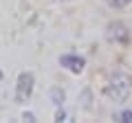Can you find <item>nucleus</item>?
Here are the masks:
<instances>
[{"label":"nucleus","instance_id":"obj_4","mask_svg":"<svg viewBox=\"0 0 132 123\" xmlns=\"http://www.w3.org/2000/svg\"><path fill=\"white\" fill-rule=\"evenodd\" d=\"M60 66L66 68L68 73H73V75H79V73H84V68H86V57L75 55V53H66V55L60 57Z\"/></svg>","mask_w":132,"mask_h":123},{"label":"nucleus","instance_id":"obj_3","mask_svg":"<svg viewBox=\"0 0 132 123\" xmlns=\"http://www.w3.org/2000/svg\"><path fill=\"white\" fill-rule=\"evenodd\" d=\"M106 38L117 44H128L130 42V29L123 22H110L108 29H106Z\"/></svg>","mask_w":132,"mask_h":123},{"label":"nucleus","instance_id":"obj_5","mask_svg":"<svg viewBox=\"0 0 132 123\" xmlns=\"http://www.w3.org/2000/svg\"><path fill=\"white\" fill-rule=\"evenodd\" d=\"M64 97H66V95H64V90H62L60 86H55V88L51 90V99H53V103H55V108L64 103Z\"/></svg>","mask_w":132,"mask_h":123},{"label":"nucleus","instance_id":"obj_9","mask_svg":"<svg viewBox=\"0 0 132 123\" xmlns=\"http://www.w3.org/2000/svg\"><path fill=\"white\" fill-rule=\"evenodd\" d=\"M22 119H24V121H35V114H33V112H22Z\"/></svg>","mask_w":132,"mask_h":123},{"label":"nucleus","instance_id":"obj_7","mask_svg":"<svg viewBox=\"0 0 132 123\" xmlns=\"http://www.w3.org/2000/svg\"><path fill=\"white\" fill-rule=\"evenodd\" d=\"M117 119L121 123H132V110H123V112H119Z\"/></svg>","mask_w":132,"mask_h":123},{"label":"nucleus","instance_id":"obj_6","mask_svg":"<svg viewBox=\"0 0 132 123\" xmlns=\"http://www.w3.org/2000/svg\"><path fill=\"white\" fill-rule=\"evenodd\" d=\"M110 7H114V9H123V7L132 5V0H106Z\"/></svg>","mask_w":132,"mask_h":123},{"label":"nucleus","instance_id":"obj_8","mask_svg":"<svg viewBox=\"0 0 132 123\" xmlns=\"http://www.w3.org/2000/svg\"><path fill=\"white\" fill-rule=\"evenodd\" d=\"M55 121H66V112L62 110V106H57V110H55Z\"/></svg>","mask_w":132,"mask_h":123},{"label":"nucleus","instance_id":"obj_10","mask_svg":"<svg viewBox=\"0 0 132 123\" xmlns=\"http://www.w3.org/2000/svg\"><path fill=\"white\" fill-rule=\"evenodd\" d=\"M0 81H2V71H0Z\"/></svg>","mask_w":132,"mask_h":123},{"label":"nucleus","instance_id":"obj_1","mask_svg":"<svg viewBox=\"0 0 132 123\" xmlns=\"http://www.w3.org/2000/svg\"><path fill=\"white\" fill-rule=\"evenodd\" d=\"M132 92V79L123 73H117V75L110 77V81L106 84V97L110 101H117V103H123V101L130 97Z\"/></svg>","mask_w":132,"mask_h":123},{"label":"nucleus","instance_id":"obj_2","mask_svg":"<svg viewBox=\"0 0 132 123\" xmlns=\"http://www.w3.org/2000/svg\"><path fill=\"white\" fill-rule=\"evenodd\" d=\"M33 86H35V77H33V73L22 71L18 75V79H15V101H20V103L29 101L31 95H33Z\"/></svg>","mask_w":132,"mask_h":123}]
</instances>
